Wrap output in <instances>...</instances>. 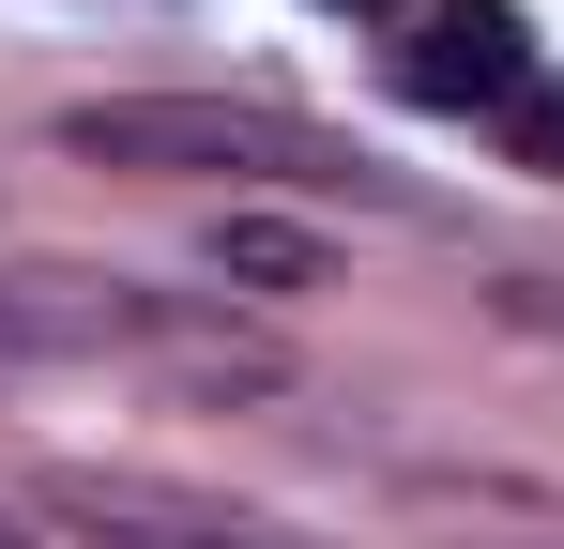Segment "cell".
Returning <instances> with one entry per match:
<instances>
[{
	"mask_svg": "<svg viewBox=\"0 0 564 549\" xmlns=\"http://www.w3.org/2000/svg\"><path fill=\"white\" fill-rule=\"evenodd\" d=\"M336 15H397V0H336Z\"/></svg>",
	"mask_w": 564,
	"mask_h": 549,
	"instance_id": "8992f818",
	"label": "cell"
},
{
	"mask_svg": "<svg viewBox=\"0 0 564 549\" xmlns=\"http://www.w3.org/2000/svg\"><path fill=\"white\" fill-rule=\"evenodd\" d=\"M62 153L77 169H245V183H351L381 214H427L412 183H381L336 122H290V107H229V92H93L62 107Z\"/></svg>",
	"mask_w": 564,
	"mask_h": 549,
	"instance_id": "6da1fadb",
	"label": "cell"
},
{
	"mask_svg": "<svg viewBox=\"0 0 564 549\" xmlns=\"http://www.w3.org/2000/svg\"><path fill=\"white\" fill-rule=\"evenodd\" d=\"M46 519H77L93 549H321V535H275V519H245V504H198V488H169V473H46L31 488Z\"/></svg>",
	"mask_w": 564,
	"mask_h": 549,
	"instance_id": "7a4b0ae2",
	"label": "cell"
},
{
	"mask_svg": "<svg viewBox=\"0 0 564 549\" xmlns=\"http://www.w3.org/2000/svg\"><path fill=\"white\" fill-rule=\"evenodd\" d=\"M534 77H550V62H534L519 0H427L412 46H397V92H412V107H519Z\"/></svg>",
	"mask_w": 564,
	"mask_h": 549,
	"instance_id": "3957f363",
	"label": "cell"
},
{
	"mask_svg": "<svg viewBox=\"0 0 564 549\" xmlns=\"http://www.w3.org/2000/svg\"><path fill=\"white\" fill-rule=\"evenodd\" d=\"M0 549H31V535H0Z\"/></svg>",
	"mask_w": 564,
	"mask_h": 549,
	"instance_id": "52a82bcc",
	"label": "cell"
},
{
	"mask_svg": "<svg viewBox=\"0 0 564 549\" xmlns=\"http://www.w3.org/2000/svg\"><path fill=\"white\" fill-rule=\"evenodd\" d=\"M214 274H229V290H275V305H290V290H321L336 260H321V229H290V214H214Z\"/></svg>",
	"mask_w": 564,
	"mask_h": 549,
	"instance_id": "277c9868",
	"label": "cell"
},
{
	"mask_svg": "<svg viewBox=\"0 0 564 549\" xmlns=\"http://www.w3.org/2000/svg\"><path fill=\"white\" fill-rule=\"evenodd\" d=\"M503 122H519V169H534V183H564V77H534Z\"/></svg>",
	"mask_w": 564,
	"mask_h": 549,
	"instance_id": "5b68a950",
	"label": "cell"
}]
</instances>
